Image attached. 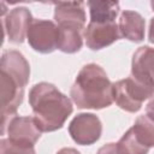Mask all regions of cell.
Returning a JSON list of instances; mask_svg holds the SVG:
<instances>
[{
	"label": "cell",
	"instance_id": "6da1fadb",
	"mask_svg": "<svg viewBox=\"0 0 154 154\" xmlns=\"http://www.w3.org/2000/svg\"><path fill=\"white\" fill-rule=\"evenodd\" d=\"M1 134H5L7 123L23 102L24 89L29 83L30 65L25 57L14 49L1 55Z\"/></svg>",
	"mask_w": 154,
	"mask_h": 154
},
{
	"label": "cell",
	"instance_id": "7a4b0ae2",
	"mask_svg": "<svg viewBox=\"0 0 154 154\" xmlns=\"http://www.w3.org/2000/svg\"><path fill=\"white\" fill-rule=\"evenodd\" d=\"M29 105L31 106L36 125L42 132L61 129L73 112L71 100L48 82L36 83L30 89Z\"/></svg>",
	"mask_w": 154,
	"mask_h": 154
},
{
	"label": "cell",
	"instance_id": "3957f363",
	"mask_svg": "<svg viewBox=\"0 0 154 154\" xmlns=\"http://www.w3.org/2000/svg\"><path fill=\"white\" fill-rule=\"evenodd\" d=\"M70 96L81 109H102L114 101L113 83L100 65L90 63L79 70L70 89Z\"/></svg>",
	"mask_w": 154,
	"mask_h": 154
},
{
	"label": "cell",
	"instance_id": "277c9868",
	"mask_svg": "<svg viewBox=\"0 0 154 154\" xmlns=\"http://www.w3.org/2000/svg\"><path fill=\"white\" fill-rule=\"evenodd\" d=\"M153 95V87L146 85L131 76L113 83V97L116 103L122 109L130 113L138 112L143 101L152 97Z\"/></svg>",
	"mask_w": 154,
	"mask_h": 154
},
{
	"label": "cell",
	"instance_id": "5b68a950",
	"mask_svg": "<svg viewBox=\"0 0 154 154\" xmlns=\"http://www.w3.org/2000/svg\"><path fill=\"white\" fill-rule=\"evenodd\" d=\"M30 47L42 54H48L58 48L59 28L52 20L34 19L26 35Z\"/></svg>",
	"mask_w": 154,
	"mask_h": 154
},
{
	"label": "cell",
	"instance_id": "8992f818",
	"mask_svg": "<svg viewBox=\"0 0 154 154\" xmlns=\"http://www.w3.org/2000/svg\"><path fill=\"white\" fill-rule=\"evenodd\" d=\"M69 134L77 144L90 146L101 137L102 123L94 113H79L70 122Z\"/></svg>",
	"mask_w": 154,
	"mask_h": 154
},
{
	"label": "cell",
	"instance_id": "52a82bcc",
	"mask_svg": "<svg viewBox=\"0 0 154 154\" xmlns=\"http://www.w3.org/2000/svg\"><path fill=\"white\" fill-rule=\"evenodd\" d=\"M7 138L20 147L32 148L41 137V130L36 125L34 117L14 116L10 119L6 126Z\"/></svg>",
	"mask_w": 154,
	"mask_h": 154
},
{
	"label": "cell",
	"instance_id": "ba28073f",
	"mask_svg": "<svg viewBox=\"0 0 154 154\" xmlns=\"http://www.w3.org/2000/svg\"><path fill=\"white\" fill-rule=\"evenodd\" d=\"M32 20L34 18L30 10L24 6L10 10L2 16V25L7 40L16 45L23 43Z\"/></svg>",
	"mask_w": 154,
	"mask_h": 154
},
{
	"label": "cell",
	"instance_id": "9c48e42d",
	"mask_svg": "<svg viewBox=\"0 0 154 154\" xmlns=\"http://www.w3.org/2000/svg\"><path fill=\"white\" fill-rule=\"evenodd\" d=\"M122 37L118 24L116 22L111 23H93L89 22L88 26L84 29L85 45L91 51H100L111 46L117 40Z\"/></svg>",
	"mask_w": 154,
	"mask_h": 154
},
{
	"label": "cell",
	"instance_id": "30bf717a",
	"mask_svg": "<svg viewBox=\"0 0 154 154\" xmlns=\"http://www.w3.org/2000/svg\"><path fill=\"white\" fill-rule=\"evenodd\" d=\"M131 77L154 88V48L142 46L136 49L131 60Z\"/></svg>",
	"mask_w": 154,
	"mask_h": 154
},
{
	"label": "cell",
	"instance_id": "8fae6325",
	"mask_svg": "<svg viewBox=\"0 0 154 154\" xmlns=\"http://www.w3.org/2000/svg\"><path fill=\"white\" fill-rule=\"evenodd\" d=\"M53 5L54 20L58 25H75L84 29L87 17L83 1L53 2Z\"/></svg>",
	"mask_w": 154,
	"mask_h": 154
},
{
	"label": "cell",
	"instance_id": "7c38bea8",
	"mask_svg": "<svg viewBox=\"0 0 154 154\" xmlns=\"http://www.w3.org/2000/svg\"><path fill=\"white\" fill-rule=\"evenodd\" d=\"M118 28L122 37L131 42H142L144 40L146 22L144 18L136 11L125 10L120 13Z\"/></svg>",
	"mask_w": 154,
	"mask_h": 154
},
{
	"label": "cell",
	"instance_id": "4fadbf2b",
	"mask_svg": "<svg viewBox=\"0 0 154 154\" xmlns=\"http://www.w3.org/2000/svg\"><path fill=\"white\" fill-rule=\"evenodd\" d=\"M58 28H59L58 49L67 54H73L79 52L83 46L84 29L75 25H58Z\"/></svg>",
	"mask_w": 154,
	"mask_h": 154
},
{
	"label": "cell",
	"instance_id": "5bb4252c",
	"mask_svg": "<svg viewBox=\"0 0 154 154\" xmlns=\"http://www.w3.org/2000/svg\"><path fill=\"white\" fill-rule=\"evenodd\" d=\"M90 12V22L111 23L116 22L120 6L118 1H88Z\"/></svg>",
	"mask_w": 154,
	"mask_h": 154
},
{
	"label": "cell",
	"instance_id": "9a60e30c",
	"mask_svg": "<svg viewBox=\"0 0 154 154\" xmlns=\"http://www.w3.org/2000/svg\"><path fill=\"white\" fill-rule=\"evenodd\" d=\"M132 130L137 140L143 146H146L147 148L154 147V122L146 114L137 117L135 124L132 125Z\"/></svg>",
	"mask_w": 154,
	"mask_h": 154
},
{
	"label": "cell",
	"instance_id": "2e32d148",
	"mask_svg": "<svg viewBox=\"0 0 154 154\" xmlns=\"http://www.w3.org/2000/svg\"><path fill=\"white\" fill-rule=\"evenodd\" d=\"M117 150L118 154H148L149 148L137 140L132 128H130L117 142Z\"/></svg>",
	"mask_w": 154,
	"mask_h": 154
},
{
	"label": "cell",
	"instance_id": "e0dca14e",
	"mask_svg": "<svg viewBox=\"0 0 154 154\" xmlns=\"http://www.w3.org/2000/svg\"><path fill=\"white\" fill-rule=\"evenodd\" d=\"M0 154H36L34 147L26 148L12 143L8 138H1L0 141Z\"/></svg>",
	"mask_w": 154,
	"mask_h": 154
},
{
	"label": "cell",
	"instance_id": "ac0fdd59",
	"mask_svg": "<svg viewBox=\"0 0 154 154\" xmlns=\"http://www.w3.org/2000/svg\"><path fill=\"white\" fill-rule=\"evenodd\" d=\"M96 154H118L117 150V143H107L105 146H102Z\"/></svg>",
	"mask_w": 154,
	"mask_h": 154
},
{
	"label": "cell",
	"instance_id": "d6986e66",
	"mask_svg": "<svg viewBox=\"0 0 154 154\" xmlns=\"http://www.w3.org/2000/svg\"><path fill=\"white\" fill-rule=\"evenodd\" d=\"M146 116L154 122V96L150 99V101L146 106Z\"/></svg>",
	"mask_w": 154,
	"mask_h": 154
},
{
	"label": "cell",
	"instance_id": "ffe728a7",
	"mask_svg": "<svg viewBox=\"0 0 154 154\" xmlns=\"http://www.w3.org/2000/svg\"><path fill=\"white\" fill-rule=\"evenodd\" d=\"M148 40H149L150 43H154V17H152V18H150V22H149Z\"/></svg>",
	"mask_w": 154,
	"mask_h": 154
},
{
	"label": "cell",
	"instance_id": "44dd1931",
	"mask_svg": "<svg viewBox=\"0 0 154 154\" xmlns=\"http://www.w3.org/2000/svg\"><path fill=\"white\" fill-rule=\"evenodd\" d=\"M57 154H81L77 149H75V148H61L60 150H58L57 152Z\"/></svg>",
	"mask_w": 154,
	"mask_h": 154
},
{
	"label": "cell",
	"instance_id": "7402d4cb",
	"mask_svg": "<svg viewBox=\"0 0 154 154\" xmlns=\"http://www.w3.org/2000/svg\"><path fill=\"white\" fill-rule=\"evenodd\" d=\"M150 6H152V8H153V11H154V1L150 2Z\"/></svg>",
	"mask_w": 154,
	"mask_h": 154
}]
</instances>
